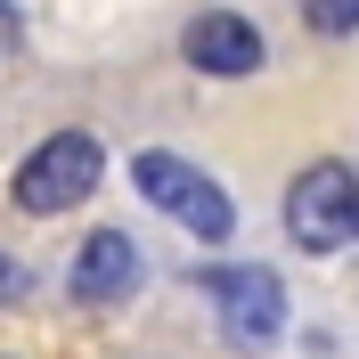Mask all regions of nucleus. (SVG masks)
I'll list each match as a JSON object with an SVG mask.
<instances>
[{"label": "nucleus", "instance_id": "obj_6", "mask_svg": "<svg viewBox=\"0 0 359 359\" xmlns=\"http://www.w3.org/2000/svg\"><path fill=\"white\" fill-rule=\"evenodd\" d=\"M180 49H188V66H196V74H221V82H237V74H262V57H269L262 25L237 17V8H204V17H188Z\"/></svg>", "mask_w": 359, "mask_h": 359}, {"label": "nucleus", "instance_id": "obj_3", "mask_svg": "<svg viewBox=\"0 0 359 359\" xmlns=\"http://www.w3.org/2000/svg\"><path fill=\"white\" fill-rule=\"evenodd\" d=\"M196 286L212 294V311H221V343L229 351H245V359L278 351V335H286V278H278V269H262V262H212Z\"/></svg>", "mask_w": 359, "mask_h": 359}, {"label": "nucleus", "instance_id": "obj_2", "mask_svg": "<svg viewBox=\"0 0 359 359\" xmlns=\"http://www.w3.org/2000/svg\"><path fill=\"white\" fill-rule=\"evenodd\" d=\"M98 180H107V147H98V131H49L41 147L17 163L8 204H17V212H33V221H49V212L90 204V188H98Z\"/></svg>", "mask_w": 359, "mask_h": 359}, {"label": "nucleus", "instance_id": "obj_7", "mask_svg": "<svg viewBox=\"0 0 359 359\" xmlns=\"http://www.w3.org/2000/svg\"><path fill=\"white\" fill-rule=\"evenodd\" d=\"M302 25L327 33V41H343V33H359V0H302Z\"/></svg>", "mask_w": 359, "mask_h": 359}, {"label": "nucleus", "instance_id": "obj_8", "mask_svg": "<svg viewBox=\"0 0 359 359\" xmlns=\"http://www.w3.org/2000/svg\"><path fill=\"white\" fill-rule=\"evenodd\" d=\"M17 294H25V269L8 262V253H0V302H17Z\"/></svg>", "mask_w": 359, "mask_h": 359}, {"label": "nucleus", "instance_id": "obj_5", "mask_svg": "<svg viewBox=\"0 0 359 359\" xmlns=\"http://www.w3.org/2000/svg\"><path fill=\"white\" fill-rule=\"evenodd\" d=\"M74 302H90V311H114V302H131L139 278H147V262H139V245L123 237V229H90L82 245H74Z\"/></svg>", "mask_w": 359, "mask_h": 359}, {"label": "nucleus", "instance_id": "obj_4", "mask_svg": "<svg viewBox=\"0 0 359 359\" xmlns=\"http://www.w3.org/2000/svg\"><path fill=\"white\" fill-rule=\"evenodd\" d=\"M286 237L302 253H343L359 245V172L343 156H318L286 180Z\"/></svg>", "mask_w": 359, "mask_h": 359}, {"label": "nucleus", "instance_id": "obj_1", "mask_svg": "<svg viewBox=\"0 0 359 359\" xmlns=\"http://www.w3.org/2000/svg\"><path fill=\"white\" fill-rule=\"evenodd\" d=\"M131 180H139V196L156 204L163 221H180L188 237H204V245H229V237H237V204H229V188L212 172H196L188 156L147 147V156H131Z\"/></svg>", "mask_w": 359, "mask_h": 359}]
</instances>
